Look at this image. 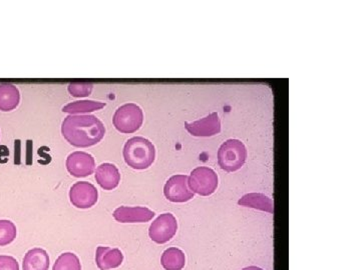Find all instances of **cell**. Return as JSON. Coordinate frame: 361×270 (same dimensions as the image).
<instances>
[{"label": "cell", "instance_id": "1", "mask_svg": "<svg viewBox=\"0 0 361 270\" xmlns=\"http://www.w3.org/2000/svg\"><path fill=\"white\" fill-rule=\"evenodd\" d=\"M62 136L76 147L96 145L106 134L105 125L94 116H69L62 123Z\"/></svg>", "mask_w": 361, "mask_h": 270}, {"label": "cell", "instance_id": "2", "mask_svg": "<svg viewBox=\"0 0 361 270\" xmlns=\"http://www.w3.org/2000/svg\"><path fill=\"white\" fill-rule=\"evenodd\" d=\"M126 163L134 170H146L155 161V146L149 139L135 136L126 141L123 150Z\"/></svg>", "mask_w": 361, "mask_h": 270}, {"label": "cell", "instance_id": "3", "mask_svg": "<svg viewBox=\"0 0 361 270\" xmlns=\"http://www.w3.org/2000/svg\"><path fill=\"white\" fill-rule=\"evenodd\" d=\"M247 159V150L239 139H228L218 150V163L223 170L234 172L240 170Z\"/></svg>", "mask_w": 361, "mask_h": 270}, {"label": "cell", "instance_id": "4", "mask_svg": "<svg viewBox=\"0 0 361 270\" xmlns=\"http://www.w3.org/2000/svg\"><path fill=\"white\" fill-rule=\"evenodd\" d=\"M144 123V112L139 105L126 103L115 112L112 123L121 134H134Z\"/></svg>", "mask_w": 361, "mask_h": 270}, {"label": "cell", "instance_id": "5", "mask_svg": "<svg viewBox=\"0 0 361 270\" xmlns=\"http://www.w3.org/2000/svg\"><path fill=\"white\" fill-rule=\"evenodd\" d=\"M188 183L190 189L194 193L202 197H209L218 188V175L212 168L200 166L192 171Z\"/></svg>", "mask_w": 361, "mask_h": 270}, {"label": "cell", "instance_id": "6", "mask_svg": "<svg viewBox=\"0 0 361 270\" xmlns=\"http://www.w3.org/2000/svg\"><path fill=\"white\" fill-rule=\"evenodd\" d=\"M178 222L171 213L161 215L151 224L149 235L153 242L164 244L170 242L177 233Z\"/></svg>", "mask_w": 361, "mask_h": 270}, {"label": "cell", "instance_id": "7", "mask_svg": "<svg viewBox=\"0 0 361 270\" xmlns=\"http://www.w3.org/2000/svg\"><path fill=\"white\" fill-rule=\"evenodd\" d=\"M189 177L184 174L174 175L164 186V195L167 199L176 204L189 201L194 197V192L189 188Z\"/></svg>", "mask_w": 361, "mask_h": 270}, {"label": "cell", "instance_id": "8", "mask_svg": "<svg viewBox=\"0 0 361 270\" xmlns=\"http://www.w3.org/2000/svg\"><path fill=\"white\" fill-rule=\"evenodd\" d=\"M98 189L87 181L74 183L69 191V199L76 208H90L98 202Z\"/></svg>", "mask_w": 361, "mask_h": 270}, {"label": "cell", "instance_id": "9", "mask_svg": "<svg viewBox=\"0 0 361 270\" xmlns=\"http://www.w3.org/2000/svg\"><path fill=\"white\" fill-rule=\"evenodd\" d=\"M67 170L74 177H85L92 174L96 162L92 155L83 152H72L67 156Z\"/></svg>", "mask_w": 361, "mask_h": 270}, {"label": "cell", "instance_id": "10", "mask_svg": "<svg viewBox=\"0 0 361 270\" xmlns=\"http://www.w3.org/2000/svg\"><path fill=\"white\" fill-rule=\"evenodd\" d=\"M185 127L193 136H213L221 132V120L218 114L213 112L200 120L185 123Z\"/></svg>", "mask_w": 361, "mask_h": 270}, {"label": "cell", "instance_id": "11", "mask_svg": "<svg viewBox=\"0 0 361 270\" xmlns=\"http://www.w3.org/2000/svg\"><path fill=\"white\" fill-rule=\"evenodd\" d=\"M114 218L121 224H141L153 219L155 213L146 207H117L114 211Z\"/></svg>", "mask_w": 361, "mask_h": 270}, {"label": "cell", "instance_id": "12", "mask_svg": "<svg viewBox=\"0 0 361 270\" xmlns=\"http://www.w3.org/2000/svg\"><path fill=\"white\" fill-rule=\"evenodd\" d=\"M96 180L101 188L112 190L119 186L121 174L115 164L103 163L96 168Z\"/></svg>", "mask_w": 361, "mask_h": 270}, {"label": "cell", "instance_id": "13", "mask_svg": "<svg viewBox=\"0 0 361 270\" xmlns=\"http://www.w3.org/2000/svg\"><path fill=\"white\" fill-rule=\"evenodd\" d=\"M96 260L101 270L117 269L123 263L124 255L119 249L99 246L96 249Z\"/></svg>", "mask_w": 361, "mask_h": 270}, {"label": "cell", "instance_id": "14", "mask_svg": "<svg viewBox=\"0 0 361 270\" xmlns=\"http://www.w3.org/2000/svg\"><path fill=\"white\" fill-rule=\"evenodd\" d=\"M20 93L11 83H0V110L11 111L19 105Z\"/></svg>", "mask_w": 361, "mask_h": 270}, {"label": "cell", "instance_id": "15", "mask_svg": "<svg viewBox=\"0 0 361 270\" xmlns=\"http://www.w3.org/2000/svg\"><path fill=\"white\" fill-rule=\"evenodd\" d=\"M22 267L24 270H49V254L44 249H31L24 256Z\"/></svg>", "mask_w": 361, "mask_h": 270}, {"label": "cell", "instance_id": "16", "mask_svg": "<svg viewBox=\"0 0 361 270\" xmlns=\"http://www.w3.org/2000/svg\"><path fill=\"white\" fill-rule=\"evenodd\" d=\"M238 204L241 206L259 209V210L266 211V213H274L273 200L262 193H248L239 200Z\"/></svg>", "mask_w": 361, "mask_h": 270}, {"label": "cell", "instance_id": "17", "mask_svg": "<svg viewBox=\"0 0 361 270\" xmlns=\"http://www.w3.org/2000/svg\"><path fill=\"white\" fill-rule=\"evenodd\" d=\"M161 263L166 270H182L186 264V258L180 249L171 247L162 253Z\"/></svg>", "mask_w": 361, "mask_h": 270}, {"label": "cell", "instance_id": "18", "mask_svg": "<svg viewBox=\"0 0 361 270\" xmlns=\"http://www.w3.org/2000/svg\"><path fill=\"white\" fill-rule=\"evenodd\" d=\"M107 105V103L99 102L94 100L74 101L63 107L62 111L71 114L72 116L76 114H87V112L96 111Z\"/></svg>", "mask_w": 361, "mask_h": 270}, {"label": "cell", "instance_id": "19", "mask_svg": "<svg viewBox=\"0 0 361 270\" xmlns=\"http://www.w3.org/2000/svg\"><path fill=\"white\" fill-rule=\"evenodd\" d=\"M53 270H81V261L76 254L65 252L56 260Z\"/></svg>", "mask_w": 361, "mask_h": 270}, {"label": "cell", "instance_id": "20", "mask_svg": "<svg viewBox=\"0 0 361 270\" xmlns=\"http://www.w3.org/2000/svg\"><path fill=\"white\" fill-rule=\"evenodd\" d=\"M17 226L10 220H0V246L10 244L17 238Z\"/></svg>", "mask_w": 361, "mask_h": 270}, {"label": "cell", "instance_id": "21", "mask_svg": "<svg viewBox=\"0 0 361 270\" xmlns=\"http://www.w3.org/2000/svg\"><path fill=\"white\" fill-rule=\"evenodd\" d=\"M94 84L92 82H71L67 87L69 93L74 98H87L92 93Z\"/></svg>", "mask_w": 361, "mask_h": 270}, {"label": "cell", "instance_id": "22", "mask_svg": "<svg viewBox=\"0 0 361 270\" xmlns=\"http://www.w3.org/2000/svg\"><path fill=\"white\" fill-rule=\"evenodd\" d=\"M0 270H19V264L12 256L0 255Z\"/></svg>", "mask_w": 361, "mask_h": 270}, {"label": "cell", "instance_id": "23", "mask_svg": "<svg viewBox=\"0 0 361 270\" xmlns=\"http://www.w3.org/2000/svg\"><path fill=\"white\" fill-rule=\"evenodd\" d=\"M8 155V150L6 146H0V162H3V159H6V161H8V159H6Z\"/></svg>", "mask_w": 361, "mask_h": 270}, {"label": "cell", "instance_id": "24", "mask_svg": "<svg viewBox=\"0 0 361 270\" xmlns=\"http://www.w3.org/2000/svg\"><path fill=\"white\" fill-rule=\"evenodd\" d=\"M242 270H263V269H260V267H245V269H243Z\"/></svg>", "mask_w": 361, "mask_h": 270}]
</instances>
